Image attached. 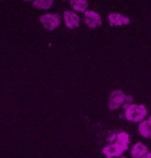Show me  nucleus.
I'll return each instance as SVG.
<instances>
[{"label": "nucleus", "instance_id": "2", "mask_svg": "<svg viewBox=\"0 0 151 158\" xmlns=\"http://www.w3.org/2000/svg\"><path fill=\"white\" fill-rule=\"evenodd\" d=\"M127 148H129V144L123 143V142L117 140L114 144H109V146L102 148V154L107 158L120 157L123 152L127 150Z\"/></svg>", "mask_w": 151, "mask_h": 158}, {"label": "nucleus", "instance_id": "8", "mask_svg": "<svg viewBox=\"0 0 151 158\" xmlns=\"http://www.w3.org/2000/svg\"><path fill=\"white\" fill-rule=\"evenodd\" d=\"M148 147L147 146H144L143 143H141V142H137L135 143L132 147V150H131V156L133 158H141L143 157L144 155L148 154Z\"/></svg>", "mask_w": 151, "mask_h": 158}, {"label": "nucleus", "instance_id": "4", "mask_svg": "<svg viewBox=\"0 0 151 158\" xmlns=\"http://www.w3.org/2000/svg\"><path fill=\"white\" fill-rule=\"evenodd\" d=\"M125 101H126V94L123 92L122 90H115L109 96L108 107H109L110 110H115V109H118Z\"/></svg>", "mask_w": 151, "mask_h": 158}, {"label": "nucleus", "instance_id": "6", "mask_svg": "<svg viewBox=\"0 0 151 158\" xmlns=\"http://www.w3.org/2000/svg\"><path fill=\"white\" fill-rule=\"evenodd\" d=\"M108 21L112 26H123L129 24V18L127 16H124L119 13H110L108 15Z\"/></svg>", "mask_w": 151, "mask_h": 158}, {"label": "nucleus", "instance_id": "5", "mask_svg": "<svg viewBox=\"0 0 151 158\" xmlns=\"http://www.w3.org/2000/svg\"><path fill=\"white\" fill-rule=\"evenodd\" d=\"M84 21H85L86 25L89 26V27H91V29L99 27V26L102 24L100 15L93 10H86L85 11V14H84Z\"/></svg>", "mask_w": 151, "mask_h": 158}, {"label": "nucleus", "instance_id": "9", "mask_svg": "<svg viewBox=\"0 0 151 158\" xmlns=\"http://www.w3.org/2000/svg\"><path fill=\"white\" fill-rule=\"evenodd\" d=\"M139 132L142 137L149 138L151 139V115L149 117V119L147 121H142L139 125Z\"/></svg>", "mask_w": 151, "mask_h": 158}, {"label": "nucleus", "instance_id": "14", "mask_svg": "<svg viewBox=\"0 0 151 158\" xmlns=\"http://www.w3.org/2000/svg\"><path fill=\"white\" fill-rule=\"evenodd\" d=\"M24 1H32V0H24Z\"/></svg>", "mask_w": 151, "mask_h": 158}, {"label": "nucleus", "instance_id": "10", "mask_svg": "<svg viewBox=\"0 0 151 158\" xmlns=\"http://www.w3.org/2000/svg\"><path fill=\"white\" fill-rule=\"evenodd\" d=\"M69 4L74 10L84 13L88 9V1L86 0H71Z\"/></svg>", "mask_w": 151, "mask_h": 158}, {"label": "nucleus", "instance_id": "7", "mask_svg": "<svg viewBox=\"0 0 151 158\" xmlns=\"http://www.w3.org/2000/svg\"><path fill=\"white\" fill-rule=\"evenodd\" d=\"M64 21L65 24L68 29H75L80 25V17L74 11L66 10L64 13Z\"/></svg>", "mask_w": 151, "mask_h": 158}, {"label": "nucleus", "instance_id": "3", "mask_svg": "<svg viewBox=\"0 0 151 158\" xmlns=\"http://www.w3.org/2000/svg\"><path fill=\"white\" fill-rule=\"evenodd\" d=\"M40 22L48 31H54L60 25V17L58 14H44L40 16Z\"/></svg>", "mask_w": 151, "mask_h": 158}, {"label": "nucleus", "instance_id": "1", "mask_svg": "<svg viewBox=\"0 0 151 158\" xmlns=\"http://www.w3.org/2000/svg\"><path fill=\"white\" fill-rule=\"evenodd\" d=\"M148 110L144 105H129L126 107L125 117L127 121L133 123H141L147 117Z\"/></svg>", "mask_w": 151, "mask_h": 158}, {"label": "nucleus", "instance_id": "12", "mask_svg": "<svg viewBox=\"0 0 151 158\" xmlns=\"http://www.w3.org/2000/svg\"><path fill=\"white\" fill-rule=\"evenodd\" d=\"M132 100H133V97H132V96H126V101H127V102H132Z\"/></svg>", "mask_w": 151, "mask_h": 158}, {"label": "nucleus", "instance_id": "13", "mask_svg": "<svg viewBox=\"0 0 151 158\" xmlns=\"http://www.w3.org/2000/svg\"><path fill=\"white\" fill-rule=\"evenodd\" d=\"M118 158H126V157H124V156H120V157H118Z\"/></svg>", "mask_w": 151, "mask_h": 158}, {"label": "nucleus", "instance_id": "11", "mask_svg": "<svg viewBox=\"0 0 151 158\" xmlns=\"http://www.w3.org/2000/svg\"><path fill=\"white\" fill-rule=\"evenodd\" d=\"M54 4V0H34L33 7L36 9H49Z\"/></svg>", "mask_w": 151, "mask_h": 158}]
</instances>
